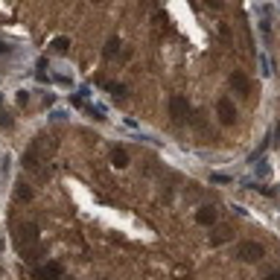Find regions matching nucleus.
<instances>
[{
  "instance_id": "1",
  "label": "nucleus",
  "mask_w": 280,
  "mask_h": 280,
  "mask_svg": "<svg viewBox=\"0 0 280 280\" xmlns=\"http://www.w3.org/2000/svg\"><path fill=\"white\" fill-rule=\"evenodd\" d=\"M237 257H240L243 263H260V260L266 257V248H263L257 240H243V243L237 245Z\"/></svg>"
},
{
  "instance_id": "2",
  "label": "nucleus",
  "mask_w": 280,
  "mask_h": 280,
  "mask_svg": "<svg viewBox=\"0 0 280 280\" xmlns=\"http://www.w3.org/2000/svg\"><path fill=\"white\" fill-rule=\"evenodd\" d=\"M18 245H20V254L32 251V245H38V225L35 222H26L18 228Z\"/></svg>"
},
{
  "instance_id": "3",
  "label": "nucleus",
  "mask_w": 280,
  "mask_h": 280,
  "mask_svg": "<svg viewBox=\"0 0 280 280\" xmlns=\"http://www.w3.org/2000/svg\"><path fill=\"white\" fill-rule=\"evenodd\" d=\"M169 117H172L175 123H184V120L190 117V102H187L184 93H172V96H169Z\"/></svg>"
},
{
  "instance_id": "4",
  "label": "nucleus",
  "mask_w": 280,
  "mask_h": 280,
  "mask_svg": "<svg viewBox=\"0 0 280 280\" xmlns=\"http://www.w3.org/2000/svg\"><path fill=\"white\" fill-rule=\"evenodd\" d=\"M216 117H219L222 126H234V123H237V105H234V99L222 96V99L216 102Z\"/></svg>"
},
{
  "instance_id": "5",
  "label": "nucleus",
  "mask_w": 280,
  "mask_h": 280,
  "mask_svg": "<svg viewBox=\"0 0 280 280\" xmlns=\"http://www.w3.org/2000/svg\"><path fill=\"white\" fill-rule=\"evenodd\" d=\"M32 275H35V280H64V266L56 263V260H50V263L38 266Z\"/></svg>"
},
{
  "instance_id": "6",
  "label": "nucleus",
  "mask_w": 280,
  "mask_h": 280,
  "mask_svg": "<svg viewBox=\"0 0 280 280\" xmlns=\"http://www.w3.org/2000/svg\"><path fill=\"white\" fill-rule=\"evenodd\" d=\"M228 82H231V88H234L240 96H251V79H248L243 70H234V73L228 76Z\"/></svg>"
},
{
  "instance_id": "7",
  "label": "nucleus",
  "mask_w": 280,
  "mask_h": 280,
  "mask_svg": "<svg viewBox=\"0 0 280 280\" xmlns=\"http://www.w3.org/2000/svg\"><path fill=\"white\" fill-rule=\"evenodd\" d=\"M196 222H199L202 228H213V225H216V207H213V205L199 207V210H196Z\"/></svg>"
},
{
  "instance_id": "8",
  "label": "nucleus",
  "mask_w": 280,
  "mask_h": 280,
  "mask_svg": "<svg viewBox=\"0 0 280 280\" xmlns=\"http://www.w3.org/2000/svg\"><path fill=\"white\" fill-rule=\"evenodd\" d=\"M50 47H53L56 56H67V53H70V38H67V35H56V38L50 41Z\"/></svg>"
},
{
  "instance_id": "9",
  "label": "nucleus",
  "mask_w": 280,
  "mask_h": 280,
  "mask_svg": "<svg viewBox=\"0 0 280 280\" xmlns=\"http://www.w3.org/2000/svg\"><path fill=\"white\" fill-rule=\"evenodd\" d=\"M111 164H114L117 169H126V167H129V152H126L123 146H117V149L111 152Z\"/></svg>"
},
{
  "instance_id": "10",
  "label": "nucleus",
  "mask_w": 280,
  "mask_h": 280,
  "mask_svg": "<svg viewBox=\"0 0 280 280\" xmlns=\"http://www.w3.org/2000/svg\"><path fill=\"white\" fill-rule=\"evenodd\" d=\"M105 91H108L111 96H117V99H126V96H129V91H126L123 82H105Z\"/></svg>"
},
{
  "instance_id": "11",
  "label": "nucleus",
  "mask_w": 280,
  "mask_h": 280,
  "mask_svg": "<svg viewBox=\"0 0 280 280\" xmlns=\"http://www.w3.org/2000/svg\"><path fill=\"white\" fill-rule=\"evenodd\" d=\"M117 53H120V38H117V35H111V38L105 41V50H102V56H105V58H114Z\"/></svg>"
},
{
  "instance_id": "12",
  "label": "nucleus",
  "mask_w": 280,
  "mask_h": 280,
  "mask_svg": "<svg viewBox=\"0 0 280 280\" xmlns=\"http://www.w3.org/2000/svg\"><path fill=\"white\" fill-rule=\"evenodd\" d=\"M231 240V231L228 228H216L213 234H210V245H222V243H228Z\"/></svg>"
},
{
  "instance_id": "13",
  "label": "nucleus",
  "mask_w": 280,
  "mask_h": 280,
  "mask_svg": "<svg viewBox=\"0 0 280 280\" xmlns=\"http://www.w3.org/2000/svg\"><path fill=\"white\" fill-rule=\"evenodd\" d=\"M15 196H18V199H20V202H29V199H32V190H29V187H26V184H20V187H18V190H15Z\"/></svg>"
},
{
  "instance_id": "14",
  "label": "nucleus",
  "mask_w": 280,
  "mask_h": 280,
  "mask_svg": "<svg viewBox=\"0 0 280 280\" xmlns=\"http://www.w3.org/2000/svg\"><path fill=\"white\" fill-rule=\"evenodd\" d=\"M257 164H260V167H257V175H260V178H266V175L272 172V167H269V161H263V158H260Z\"/></svg>"
},
{
  "instance_id": "15",
  "label": "nucleus",
  "mask_w": 280,
  "mask_h": 280,
  "mask_svg": "<svg viewBox=\"0 0 280 280\" xmlns=\"http://www.w3.org/2000/svg\"><path fill=\"white\" fill-rule=\"evenodd\" d=\"M260 64H263V76H272L275 70H272V61H269V56H260Z\"/></svg>"
},
{
  "instance_id": "16",
  "label": "nucleus",
  "mask_w": 280,
  "mask_h": 280,
  "mask_svg": "<svg viewBox=\"0 0 280 280\" xmlns=\"http://www.w3.org/2000/svg\"><path fill=\"white\" fill-rule=\"evenodd\" d=\"M210 181H216V184H228V181H231V175H225V172H213V175H210Z\"/></svg>"
},
{
  "instance_id": "17",
  "label": "nucleus",
  "mask_w": 280,
  "mask_h": 280,
  "mask_svg": "<svg viewBox=\"0 0 280 280\" xmlns=\"http://www.w3.org/2000/svg\"><path fill=\"white\" fill-rule=\"evenodd\" d=\"M272 146L280 149V123H275V131H272Z\"/></svg>"
},
{
  "instance_id": "18",
  "label": "nucleus",
  "mask_w": 280,
  "mask_h": 280,
  "mask_svg": "<svg viewBox=\"0 0 280 280\" xmlns=\"http://www.w3.org/2000/svg\"><path fill=\"white\" fill-rule=\"evenodd\" d=\"M15 99H18V105H26V102H29V91H23V88H20Z\"/></svg>"
},
{
  "instance_id": "19",
  "label": "nucleus",
  "mask_w": 280,
  "mask_h": 280,
  "mask_svg": "<svg viewBox=\"0 0 280 280\" xmlns=\"http://www.w3.org/2000/svg\"><path fill=\"white\" fill-rule=\"evenodd\" d=\"M88 111H91V114H93V120H99V123H102V120H105V111H102V108H93V105H91V108H88Z\"/></svg>"
},
{
  "instance_id": "20",
  "label": "nucleus",
  "mask_w": 280,
  "mask_h": 280,
  "mask_svg": "<svg viewBox=\"0 0 280 280\" xmlns=\"http://www.w3.org/2000/svg\"><path fill=\"white\" fill-rule=\"evenodd\" d=\"M9 53H12V47L6 41H0V56H9Z\"/></svg>"
},
{
  "instance_id": "21",
  "label": "nucleus",
  "mask_w": 280,
  "mask_h": 280,
  "mask_svg": "<svg viewBox=\"0 0 280 280\" xmlns=\"http://www.w3.org/2000/svg\"><path fill=\"white\" fill-rule=\"evenodd\" d=\"M263 280H280V272H269V275H266Z\"/></svg>"
},
{
  "instance_id": "22",
  "label": "nucleus",
  "mask_w": 280,
  "mask_h": 280,
  "mask_svg": "<svg viewBox=\"0 0 280 280\" xmlns=\"http://www.w3.org/2000/svg\"><path fill=\"white\" fill-rule=\"evenodd\" d=\"M207 3H210L213 9H222V0H207Z\"/></svg>"
},
{
  "instance_id": "23",
  "label": "nucleus",
  "mask_w": 280,
  "mask_h": 280,
  "mask_svg": "<svg viewBox=\"0 0 280 280\" xmlns=\"http://www.w3.org/2000/svg\"><path fill=\"white\" fill-rule=\"evenodd\" d=\"M0 251H3V240H0Z\"/></svg>"
},
{
  "instance_id": "24",
  "label": "nucleus",
  "mask_w": 280,
  "mask_h": 280,
  "mask_svg": "<svg viewBox=\"0 0 280 280\" xmlns=\"http://www.w3.org/2000/svg\"><path fill=\"white\" fill-rule=\"evenodd\" d=\"M0 105H3V96H0Z\"/></svg>"
},
{
  "instance_id": "25",
  "label": "nucleus",
  "mask_w": 280,
  "mask_h": 280,
  "mask_svg": "<svg viewBox=\"0 0 280 280\" xmlns=\"http://www.w3.org/2000/svg\"><path fill=\"white\" fill-rule=\"evenodd\" d=\"M93 3H102V0H93Z\"/></svg>"
},
{
  "instance_id": "26",
  "label": "nucleus",
  "mask_w": 280,
  "mask_h": 280,
  "mask_svg": "<svg viewBox=\"0 0 280 280\" xmlns=\"http://www.w3.org/2000/svg\"><path fill=\"white\" fill-rule=\"evenodd\" d=\"M64 280H73V278H64Z\"/></svg>"
}]
</instances>
